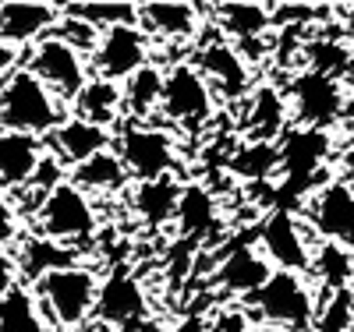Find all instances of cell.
Wrapping results in <instances>:
<instances>
[{
    "label": "cell",
    "instance_id": "18",
    "mask_svg": "<svg viewBox=\"0 0 354 332\" xmlns=\"http://www.w3.org/2000/svg\"><path fill=\"white\" fill-rule=\"evenodd\" d=\"M205 8L198 4H138V25L153 43H185L202 28Z\"/></svg>",
    "mask_w": 354,
    "mask_h": 332
},
{
    "label": "cell",
    "instance_id": "31",
    "mask_svg": "<svg viewBox=\"0 0 354 332\" xmlns=\"http://www.w3.org/2000/svg\"><path fill=\"white\" fill-rule=\"evenodd\" d=\"M61 11L68 18L93 25L96 32H110V28H121V25H138V4H64Z\"/></svg>",
    "mask_w": 354,
    "mask_h": 332
},
{
    "label": "cell",
    "instance_id": "6",
    "mask_svg": "<svg viewBox=\"0 0 354 332\" xmlns=\"http://www.w3.org/2000/svg\"><path fill=\"white\" fill-rule=\"evenodd\" d=\"M117 156H121V163L135 184H149V180H163L174 173L177 145H174V135L167 128L124 120L117 128Z\"/></svg>",
    "mask_w": 354,
    "mask_h": 332
},
{
    "label": "cell",
    "instance_id": "34",
    "mask_svg": "<svg viewBox=\"0 0 354 332\" xmlns=\"http://www.w3.org/2000/svg\"><path fill=\"white\" fill-rule=\"evenodd\" d=\"M21 283V273H18V258L11 251L0 248V297H4L8 290H15Z\"/></svg>",
    "mask_w": 354,
    "mask_h": 332
},
{
    "label": "cell",
    "instance_id": "32",
    "mask_svg": "<svg viewBox=\"0 0 354 332\" xmlns=\"http://www.w3.org/2000/svg\"><path fill=\"white\" fill-rule=\"evenodd\" d=\"M315 329H319V332H351V329H354V293H351V290L333 293L330 304L319 308Z\"/></svg>",
    "mask_w": 354,
    "mask_h": 332
},
{
    "label": "cell",
    "instance_id": "35",
    "mask_svg": "<svg viewBox=\"0 0 354 332\" xmlns=\"http://www.w3.org/2000/svg\"><path fill=\"white\" fill-rule=\"evenodd\" d=\"M174 332H213L205 322H198V318H192V322H185V325H177Z\"/></svg>",
    "mask_w": 354,
    "mask_h": 332
},
{
    "label": "cell",
    "instance_id": "23",
    "mask_svg": "<svg viewBox=\"0 0 354 332\" xmlns=\"http://www.w3.org/2000/svg\"><path fill=\"white\" fill-rule=\"evenodd\" d=\"M163 88H167V68L145 64L135 78L124 81V117L131 124H153L163 110Z\"/></svg>",
    "mask_w": 354,
    "mask_h": 332
},
{
    "label": "cell",
    "instance_id": "13",
    "mask_svg": "<svg viewBox=\"0 0 354 332\" xmlns=\"http://www.w3.org/2000/svg\"><path fill=\"white\" fill-rule=\"evenodd\" d=\"M57 25H61V8L57 4H39V0H4L0 4V43L4 46L32 50Z\"/></svg>",
    "mask_w": 354,
    "mask_h": 332
},
{
    "label": "cell",
    "instance_id": "4",
    "mask_svg": "<svg viewBox=\"0 0 354 332\" xmlns=\"http://www.w3.org/2000/svg\"><path fill=\"white\" fill-rule=\"evenodd\" d=\"M216 92L205 81V75L192 64V60H177L167 68V88H163V110L160 117L174 131L198 135L209 120L216 117Z\"/></svg>",
    "mask_w": 354,
    "mask_h": 332
},
{
    "label": "cell",
    "instance_id": "1",
    "mask_svg": "<svg viewBox=\"0 0 354 332\" xmlns=\"http://www.w3.org/2000/svg\"><path fill=\"white\" fill-rule=\"evenodd\" d=\"M71 117V106L28 71L18 68L0 81V131H18L32 138H50Z\"/></svg>",
    "mask_w": 354,
    "mask_h": 332
},
{
    "label": "cell",
    "instance_id": "26",
    "mask_svg": "<svg viewBox=\"0 0 354 332\" xmlns=\"http://www.w3.org/2000/svg\"><path fill=\"white\" fill-rule=\"evenodd\" d=\"M0 332H53L39 311V300L32 286L18 283L0 297Z\"/></svg>",
    "mask_w": 354,
    "mask_h": 332
},
{
    "label": "cell",
    "instance_id": "14",
    "mask_svg": "<svg viewBox=\"0 0 354 332\" xmlns=\"http://www.w3.org/2000/svg\"><path fill=\"white\" fill-rule=\"evenodd\" d=\"M145 293L142 280L128 268H110L106 280L100 283V304H96V322L110 329H131L145 322Z\"/></svg>",
    "mask_w": 354,
    "mask_h": 332
},
{
    "label": "cell",
    "instance_id": "22",
    "mask_svg": "<svg viewBox=\"0 0 354 332\" xmlns=\"http://www.w3.org/2000/svg\"><path fill=\"white\" fill-rule=\"evenodd\" d=\"M174 223H177V233H181L185 240L202 244L220 223V208H216L213 191L205 184H198V180H188L185 191H181V205H177V219Z\"/></svg>",
    "mask_w": 354,
    "mask_h": 332
},
{
    "label": "cell",
    "instance_id": "30",
    "mask_svg": "<svg viewBox=\"0 0 354 332\" xmlns=\"http://www.w3.org/2000/svg\"><path fill=\"white\" fill-rule=\"evenodd\" d=\"M312 276L322 286H330L333 293L351 290V283H354V251H347L340 244H319L315 255H312Z\"/></svg>",
    "mask_w": 354,
    "mask_h": 332
},
{
    "label": "cell",
    "instance_id": "17",
    "mask_svg": "<svg viewBox=\"0 0 354 332\" xmlns=\"http://www.w3.org/2000/svg\"><path fill=\"white\" fill-rule=\"evenodd\" d=\"M113 131L106 128H96V124H88V120H78V117H68L61 128H57L50 138H46V148L61 159L68 170L88 163L93 156L106 153V148L113 145Z\"/></svg>",
    "mask_w": 354,
    "mask_h": 332
},
{
    "label": "cell",
    "instance_id": "15",
    "mask_svg": "<svg viewBox=\"0 0 354 332\" xmlns=\"http://www.w3.org/2000/svg\"><path fill=\"white\" fill-rule=\"evenodd\" d=\"M273 273H277V268L270 265V258H266L255 244H238L234 251H227V255L216 262L213 283H216L223 293H230V297L248 300L252 293H259L266 283L273 280Z\"/></svg>",
    "mask_w": 354,
    "mask_h": 332
},
{
    "label": "cell",
    "instance_id": "3",
    "mask_svg": "<svg viewBox=\"0 0 354 332\" xmlns=\"http://www.w3.org/2000/svg\"><path fill=\"white\" fill-rule=\"evenodd\" d=\"M245 308L259 322L287 332H308L319 322L315 283L312 276H298V273H273L270 283L245 300Z\"/></svg>",
    "mask_w": 354,
    "mask_h": 332
},
{
    "label": "cell",
    "instance_id": "36",
    "mask_svg": "<svg viewBox=\"0 0 354 332\" xmlns=\"http://www.w3.org/2000/svg\"><path fill=\"white\" fill-rule=\"evenodd\" d=\"M124 332H163L156 322H149V318H145V322H138V325H131V329H124Z\"/></svg>",
    "mask_w": 354,
    "mask_h": 332
},
{
    "label": "cell",
    "instance_id": "7",
    "mask_svg": "<svg viewBox=\"0 0 354 332\" xmlns=\"http://www.w3.org/2000/svg\"><path fill=\"white\" fill-rule=\"evenodd\" d=\"M50 92H57L68 106L75 103V96L85 88V81L93 78V64L82 50H75L68 39H61L57 32H50L46 39H39L32 50L25 53V64Z\"/></svg>",
    "mask_w": 354,
    "mask_h": 332
},
{
    "label": "cell",
    "instance_id": "24",
    "mask_svg": "<svg viewBox=\"0 0 354 332\" xmlns=\"http://www.w3.org/2000/svg\"><path fill=\"white\" fill-rule=\"evenodd\" d=\"M181 191L185 184L177 177H163V180H149V184H135L131 205L138 219H145L149 226H163L170 219H177V205H181Z\"/></svg>",
    "mask_w": 354,
    "mask_h": 332
},
{
    "label": "cell",
    "instance_id": "2",
    "mask_svg": "<svg viewBox=\"0 0 354 332\" xmlns=\"http://www.w3.org/2000/svg\"><path fill=\"white\" fill-rule=\"evenodd\" d=\"M100 276L88 265H64L57 273H46L32 293L39 300V311L57 332H82L85 325L96 322V304H100Z\"/></svg>",
    "mask_w": 354,
    "mask_h": 332
},
{
    "label": "cell",
    "instance_id": "5",
    "mask_svg": "<svg viewBox=\"0 0 354 332\" xmlns=\"http://www.w3.org/2000/svg\"><path fill=\"white\" fill-rule=\"evenodd\" d=\"M100 216H96V202L93 195H85L75 180L68 177L61 188H53L36 216V233L53 240L61 248H75L85 244L88 237L96 233Z\"/></svg>",
    "mask_w": 354,
    "mask_h": 332
},
{
    "label": "cell",
    "instance_id": "9",
    "mask_svg": "<svg viewBox=\"0 0 354 332\" xmlns=\"http://www.w3.org/2000/svg\"><path fill=\"white\" fill-rule=\"evenodd\" d=\"M305 226L322 237V244H340L354 251V184L330 180L315 188L305 202Z\"/></svg>",
    "mask_w": 354,
    "mask_h": 332
},
{
    "label": "cell",
    "instance_id": "8",
    "mask_svg": "<svg viewBox=\"0 0 354 332\" xmlns=\"http://www.w3.org/2000/svg\"><path fill=\"white\" fill-rule=\"evenodd\" d=\"M259 251L270 258L277 273H298L312 276V240L308 226L301 216H294L290 208H273L270 216L259 223Z\"/></svg>",
    "mask_w": 354,
    "mask_h": 332
},
{
    "label": "cell",
    "instance_id": "28",
    "mask_svg": "<svg viewBox=\"0 0 354 332\" xmlns=\"http://www.w3.org/2000/svg\"><path fill=\"white\" fill-rule=\"evenodd\" d=\"M280 153H283V170L312 173L315 166H322V159L330 156V138H326V131L294 128L287 138H280Z\"/></svg>",
    "mask_w": 354,
    "mask_h": 332
},
{
    "label": "cell",
    "instance_id": "12",
    "mask_svg": "<svg viewBox=\"0 0 354 332\" xmlns=\"http://www.w3.org/2000/svg\"><path fill=\"white\" fill-rule=\"evenodd\" d=\"M287 106H290V120L294 128H312L322 131L337 120V113L344 110V88L340 78L322 75V71H301L287 88Z\"/></svg>",
    "mask_w": 354,
    "mask_h": 332
},
{
    "label": "cell",
    "instance_id": "25",
    "mask_svg": "<svg viewBox=\"0 0 354 332\" xmlns=\"http://www.w3.org/2000/svg\"><path fill=\"white\" fill-rule=\"evenodd\" d=\"M18 258V273L28 286H36L46 273H57V268H64V265H75V251L71 248H61V244H53V240L46 237H25L21 240V248L15 251Z\"/></svg>",
    "mask_w": 354,
    "mask_h": 332
},
{
    "label": "cell",
    "instance_id": "21",
    "mask_svg": "<svg viewBox=\"0 0 354 332\" xmlns=\"http://www.w3.org/2000/svg\"><path fill=\"white\" fill-rule=\"evenodd\" d=\"M287 120H290L287 96H280L273 85H259L245 110V141H280Z\"/></svg>",
    "mask_w": 354,
    "mask_h": 332
},
{
    "label": "cell",
    "instance_id": "27",
    "mask_svg": "<svg viewBox=\"0 0 354 332\" xmlns=\"http://www.w3.org/2000/svg\"><path fill=\"white\" fill-rule=\"evenodd\" d=\"M71 180L85 195H106V191H121L131 177H128L121 156H117V148H106V153L93 156L88 163L75 166L71 170Z\"/></svg>",
    "mask_w": 354,
    "mask_h": 332
},
{
    "label": "cell",
    "instance_id": "29",
    "mask_svg": "<svg viewBox=\"0 0 354 332\" xmlns=\"http://www.w3.org/2000/svg\"><path fill=\"white\" fill-rule=\"evenodd\" d=\"M277 166H283L280 141H241V148L230 156V173L245 180H266L277 173Z\"/></svg>",
    "mask_w": 354,
    "mask_h": 332
},
{
    "label": "cell",
    "instance_id": "11",
    "mask_svg": "<svg viewBox=\"0 0 354 332\" xmlns=\"http://www.w3.org/2000/svg\"><path fill=\"white\" fill-rule=\"evenodd\" d=\"M192 64L205 75V81L213 85V92L220 103H241L252 99L255 92V78L248 68V57L234 46L230 39H213V43H202Z\"/></svg>",
    "mask_w": 354,
    "mask_h": 332
},
{
    "label": "cell",
    "instance_id": "16",
    "mask_svg": "<svg viewBox=\"0 0 354 332\" xmlns=\"http://www.w3.org/2000/svg\"><path fill=\"white\" fill-rule=\"evenodd\" d=\"M46 156V141L18 131H0V191H25Z\"/></svg>",
    "mask_w": 354,
    "mask_h": 332
},
{
    "label": "cell",
    "instance_id": "20",
    "mask_svg": "<svg viewBox=\"0 0 354 332\" xmlns=\"http://www.w3.org/2000/svg\"><path fill=\"white\" fill-rule=\"evenodd\" d=\"M209 14L216 18L213 25L223 32V39H230L234 46L262 50V36L273 28L270 4H216L209 8Z\"/></svg>",
    "mask_w": 354,
    "mask_h": 332
},
{
    "label": "cell",
    "instance_id": "33",
    "mask_svg": "<svg viewBox=\"0 0 354 332\" xmlns=\"http://www.w3.org/2000/svg\"><path fill=\"white\" fill-rule=\"evenodd\" d=\"M21 240V216L8 191H0V248H11Z\"/></svg>",
    "mask_w": 354,
    "mask_h": 332
},
{
    "label": "cell",
    "instance_id": "10",
    "mask_svg": "<svg viewBox=\"0 0 354 332\" xmlns=\"http://www.w3.org/2000/svg\"><path fill=\"white\" fill-rule=\"evenodd\" d=\"M93 75L124 85L128 78H135L145 64H153V39L142 32V25H121L110 28V32L100 36L93 57Z\"/></svg>",
    "mask_w": 354,
    "mask_h": 332
},
{
    "label": "cell",
    "instance_id": "19",
    "mask_svg": "<svg viewBox=\"0 0 354 332\" xmlns=\"http://www.w3.org/2000/svg\"><path fill=\"white\" fill-rule=\"evenodd\" d=\"M71 117L78 120H88V124H96V128H121L124 124V85H117V81H106V78H88L85 88L75 96L71 103Z\"/></svg>",
    "mask_w": 354,
    "mask_h": 332
}]
</instances>
